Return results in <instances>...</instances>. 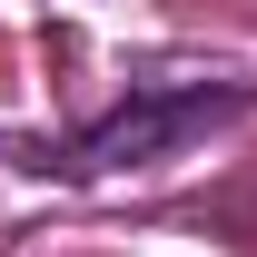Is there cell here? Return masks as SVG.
I'll use <instances>...</instances> for the list:
<instances>
[{"label": "cell", "mask_w": 257, "mask_h": 257, "mask_svg": "<svg viewBox=\"0 0 257 257\" xmlns=\"http://www.w3.org/2000/svg\"><path fill=\"white\" fill-rule=\"evenodd\" d=\"M247 79H227V89H149V99H128L119 119H99L79 149H69V168L79 178H99V168H149V159H168V149H188L198 128H218V119H237L247 109Z\"/></svg>", "instance_id": "obj_1"}]
</instances>
